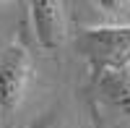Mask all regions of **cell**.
I'll list each match as a JSON object with an SVG mask.
<instances>
[{"label":"cell","instance_id":"obj_6","mask_svg":"<svg viewBox=\"0 0 130 128\" xmlns=\"http://www.w3.org/2000/svg\"><path fill=\"white\" fill-rule=\"evenodd\" d=\"M125 73H127V79H130V66H127V71H125Z\"/></svg>","mask_w":130,"mask_h":128},{"label":"cell","instance_id":"obj_2","mask_svg":"<svg viewBox=\"0 0 130 128\" xmlns=\"http://www.w3.org/2000/svg\"><path fill=\"white\" fill-rule=\"evenodd\" d=\"M34 84V60L24 45H10L0 55V118L10 120L26 102Z\"/></svg>","mask_w":130,"mask_h":128},{"label":"cell","instance_id":"obj_4","mask_svg":"<svg viewBox=\"0 0 130 128\" xmlns=\"http://www.w3.org/2000/svg\"><path fill=\"white\" fill-rule=\"evenodd\" d=\"M99 92L104 94V99L109 102V107L120 115L122 120L130 123V79L127 73H104L102 79H96Z\"/></svg>","mask_w":130,"mask_h":128},{"label":"cell","instance_id":"obj_3","mask_svg":"<svg viewBox=\"0 0 130 128\" xmlns=\"http://www.w3.org/2000/svg\"><path fill=\"white\" fill-rule=\"evenodd\" d=\"M34 37L42 50L55 52L68 45L70 29H68V10L60 0H31L29 3Z\"/></svg>","mask_w":130,"mask_h":128},{"label":"cell","instance_id":"obj_5","mask_svg":"<svg viewBox=\"0 0 130 128\" xmlns=\"http://www.w3.org/2000/svg\"><path fill=\"white\" fill-rule=\"evenodd\" d=\"M26 128H68V112L62 107H50L42 115H37Z\"/></svg>","mask_w":130,"mask_h":128},{"label":"cell","instance_id":"obj_1","mask_svg":"<svg viewBox=\"0 0 130 128\" xmlns=\"http://www.w3.org/2000/svg\"><path fill=\"white\" fill-rule=\"evenodd\" d=\"M75 52L86 60L91 76L122 73L130 66V24H104L83 29L73 39Z\"/></svg>","mask_w":130,"mask_h":128}]
</instances>
